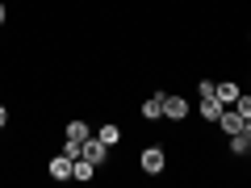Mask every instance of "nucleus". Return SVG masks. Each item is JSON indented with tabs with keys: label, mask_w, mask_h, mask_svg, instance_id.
Masks as SVG:
<instances>
[{
	"label": "nucleus",
	"mask_w": 251,
	"mask_h": 188,
	"mask_svg": "<svg viewBox=\"0 0 251 188\" xmlns=\"http://www.w3.org/2000/svg\"><path fill=\"white\" fill-rule=\"evenodd\" d=\"M138 167H143L147 176H159V171L168 167V151H163V146H143V151H138Z\"/></svg>",
	"instance_id": "obj_1"
},
{
	"label": "nucleus",
	"mask_w": 251,
	"mask_h": 188,
	"mask_svg": "<svg viewBox=\"0 0 251 188\" xmlns=\"http://www.w3.org/2000/svg\"><path fill=\"white\" fill-rule=\"evenodd\" d=\"M75 159H88V163H97V167H100V163L109 159V146L100 142L97 134H88V138H84V142H80V155H75Z\"/></svg>",
	"instance_id": "obj_2"
},
{
	"label": "nucleus",
	"mask_w": 251,
	"mask_h": 188,
	"mask_svg": "<svg viewBox=\"0 0 251 188\" xmlns=\"http://www.w3.org/2000/svg\"><path fill=\"white\" fill-rule=\"evenodd\" d=\"M214 125H218V130H222V134H239L243 125H251V121H247V117H239V113H234L230 105H226L222 113H218V121H214Z\"/></svg>",
	"instance_id": "obj_3"
},
{
	"label": "nucleus",
	"mask_w": 251,
	"mask_h": 188,
	"mask_svg": "<svg viewBox=\"0 0 251 188\" xmlns=\"http://www.w3.org/2000/svg\"><path fill=\"white\" fill-rule=\"evenodd\" d=\"M163 117H168V121H184V117H188V100L180 96V92H176V96L163 92Z\"/></svg>",
	"instance_id": "obj_4"
},
{
	"label": "nucleus",
	"mask_w": 251,
	"mask_h": 188,
	"mask_svg": "<svg viewBox=\"0 0 251 188\" xmlns=\"http://www.w3.org/2000/svg\"><path fill=\"white\" fill-rule=\"evenodd\" d=\"M46 176L50 180H72V155H54V159L46 163Z\"/></svg>",
	"instance_id": "obj_5"
},
{
	"label": "nucleus",
	"mask_w": 251,
	"mask_h": 188,
	"mask_svg": "<svg viewBox=\"0 0 251 188\" xmlns=\"http://www.w3.org/2000/svg\"><path fill=\"white\" fill-rule=\"evenodd\" d=\"M222 109H226V105H222V100L214 96V92H209V96H201L197 113H201V121H209V125H214V121H218V113H222Z\"/></svg>",
	"instance_id": "obj_6"
},
{
	"label": "nucleus",
	"mask_w": 251,
	"mask_h": 188,
	"mask_svg": "<svg viewBox=\"0 0 251 188\" xmlns=\"http://www.w3.org/2000/svg\"><path fill=\"white\" fill-rule=\"evenodd\" d=\"M138 113H143V121H159V117H163V92H155V96H147Z\"/></svg>",
	"instance_id": "obj_7"
},
{
	"label": "nucleus",
	"mask_w": 251,
	"mask_h": 188,
	"mask_svg": "<svg viewBox=\"0 0 251 188\" xmlns=\"http://www.w3.org/2000/svg\"><path fill=\"white\" fill-rule=\"evenodd\" d=\"M88 134H92V130H88V121H80V117L63 125V138H67V142H84Z\"/></svg>",
	"instance_id": "obj_8"
},
{
	"label": "nucleus",
	"mask_w": 251,
	"mask_h": 188,
	"mask_svg": "<svg viewBox=\"0 0 251 188\" xmlns=\"http://www.w3.org/2000/svg\"><path fill=\"white\" fill-rule=\"evenodd\" d=\"M92 176H97V163H88V159H72V180H80V184H88Z\"/></svg>",
	"instance_id": "obj_9"
},
{
	"label": "nucleus",
	"mask_w": 251,
	"mask_h": 188,
	"mask_svg": "<svg viewBox=\"0 0 251 188\" xmlns=\"http://www.w3.org/2000/svg\"><path fill=\"white\" fill-rule=\"evenodd\" d=\"M226 138H230V151L234 155H247L251 151V125H243L239 134H226Z\"/></svg>",
	"instance_id": "obj_10"
},
{
	"label": "nucleus",
	"mask_w": 251,
	"mask_h": 188,
	"mask_svg": "<svg viewBox=\"0 0 251 188\" xmlns=\"http://www.w3.org/2000/svg\"><path fill=\"white\" fill-rule=\"evenodd\" d=\"M214 96L222 100V105H234V96H239V84H230V80H218V84H214Z\"/></svg>",
	"instance_id": "obj_11"
},
{
	"label": "nucleus",
	"mask_w": 251,
	"mask_h": 188,
	"mask_svg": "<svg viewBox=\"0 0 251 188\" xmlns=\"http://www.w3.org/2000/svg\"><path fill=\"white\" fill-rule=\"evenodd\" d=\"M97 138H100V142H105V146H117V142H122V130H117L113 121H105V125H100V130H97Z\"/></svg>",
	"instance_id": "obj_12"
},
{
	"label": "nucleus",
	"mask_w": 251,
	"mask_h": 188,
	"mask_svg": "<svg viewBox=\"0 0 251 188\" xmlns=\"http://www.w3.org/2000/svg\"><path fill=\"white\" fill-rule=\"evenodd\" d=\"M0 130H9V109L0 105Z\"/></svg>",
	"instance_id": "obj_13"
},
{
	"label": "nucleus",
	"mask_w": 251,
	"mask_h": 188,
	"mask_svg": "<svg viewBox=\"0 0 251 188\" xmlns=\"http://www.w3.org/2000/svg\"><path fill=\"white\" fill-rule=\"evenodd\" d=\"M4 21H9V4H4V0H0V25H4Z\"/></svg>",
	"instance_id": "obj_14"
}]
</instances>
